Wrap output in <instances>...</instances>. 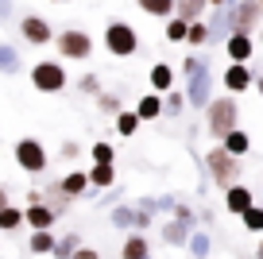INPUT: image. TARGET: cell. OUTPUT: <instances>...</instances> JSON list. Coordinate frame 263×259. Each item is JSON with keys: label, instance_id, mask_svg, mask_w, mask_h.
Segmentation results:
<instances>
[{"label": "cell", "instance_id": "9", "mask_svg": "<svg viewBox=\"0 0 263 259\" xmlns=\"http://www.w3.org/2000/svg\"><path fill=\"white\" fill-rule=\"evenodd\" d=\"M213 70H197L186 78V105L190 108H205L209 101H213Z\"/></svg>", "mask_w": 263, "mask_h": 259}, {"label": "cell", "instance_id": "48", "mask_svg": "<svg viewBox=\"0 0 263 259\" xmlns=\"http://www.w3.org/2000/svg\"><path fill=\"white\" fill-rule=\"evenodd\" d=\"M50 4H70V0H50Z\"/></svg>", "mask_w": 263, "mask_h": 259}, {"label": "cell", "instance_id": "24", "mask_svg": "<svg viewBox=\"0 0 263 259\" xmlns=\"http://www.w3.org/2000/svg\"><path fill=\"white\" fill-rule=\"evenodd\" d=\"M58 186H62L70 197H82V194H89V174H85V170H70Z\"/></svg>", "mask_w": 263, "mask_h": 259}, {"label": "cell", "instance_id": "11", "mask_svg": "<svg viewBox=\"0 0 263 259\" xmlns=\"http://www.w3.org/2000/svg\"><path fill=\"white\" fill-rule=\"evenodd\" d=\"M252 78H255V73H252V66H248V62H232L229 70L221 73V85L229 93H244V89H252Z\"/></svg>", "mask_w": 263, "mask_h": 259}, {"label": "cell", "instance_id": "10", "mask_svg": "<svg viewBox=\"0 0 263 259\" xmlns=\"http://www.w3.org/2000/svg\"><path fill=\"white\" fill-rule=\"evenodd\" d=\"M20 35H24L31 47H47V43H54V31H50V24L43 16H24V20H20Z\"/></svg>", "mask_w": 263, "mask_h": 259}, {"label": "cell", "instance_id": "13", "mask_svg": "<svg viewBox=\"0 0 263 259\" xmlns=\"http://www.w3.org/2000/svg\"><path fill=\"white\" fill-rule=\"evenodd\" d=\"M54 220H58V213L50 209L47 201H27L24 225H31V228H54Z\"/></svg>", "mask_w": 263, "mask_h": 259}, {"label": "cell", "instance_id": "20", "mask_svg": "<svg viewBox=\"0 0 263 259\" xmlns=\"http://www.w3.org/2000/svg\"><path fill=\"white\" fill-rule=\"evenodd\" d=\"M140 116H136V108H132V113H128V108H120V113H116L112 116V128H116V136H124V139H132V136H136V132H140Z\"/></svg>", "mask_w": 263, "mask_h": 259}, {"label": "cell", "instance_id": "12", "mask_svg": "<svg viewBox=\"0 0 263 259\" xmlns=\"http://www.w3.org/2000/svg\"><path fill=\"white\" fill-rule=\"evenodd\" d=\"M252 50H255L252 35H244V31H229V39H224V54H229L232 62H252Z\"/></svg>", "mask_w": 263, "mask_h": 259}, {"label": "cell", "instance_id": "43", "mask_svg": "<svg viewBox=\"0 0 263 259\" xmlns=\"http://www.w3.org/2000/svg\"><path fill=\"white\" fill-rule=\"evenodd\" d=\"M116 201H120V190H116V186H108L105 194H101V205H108V209H112Z\"/></svg>", "mask_w": 263, "mask_h": 259}, {"label": "cell", "instance_id": "7", "mask_svg": "<svg viewBox=\"0 0 263 259\" xmlns=\"http://www.w3.org/2000/svg\"><path fill=\"white\" fill-rule=\"evenodd\" d=\"M108 225L120 228V232H128V228L147 232V228L155 225V217H151V213H143V209H136V205H128V201H116L112 209H108Z\"/></svg>", "mask_w": 263, "mask_h": 259}, {"label": "cell", "instance_id": "46", "mask_svg": "<svg viewBox=\"0 0 263 259\" xmlns=\"http://www.w3.org/2000/svg\"><path fill=\"white\" fill-rule=\"evenodd\" d=\"M255 89H259V97H263V73H259V78H255Z\"/></svg>", "mask_w": 263, "mask_h": 259}, {"label": "cell", "instance_id": "5", "mask_svg": "<svg viewBox=\"0 0 263 259\" xmlns=\"http://www.w3.org/2000/svg\"><path fill=\"white\" fill-rule=\"evenodd\" d=\"M12 159H16V166L24 170V174H43V170L50 166L47 147H43L35 136H24V139H20V143L12 147Z\"/></svg>", "mask_w": 263, "mask_h": 259}, {"label": "cell", "instance_id": "25", "mask_svg": "<svg viewBox=\"0 0 263 259\" xmlns=\"http://www.w3.org/2000/svg\"><path fill=\"white\" fill-rule=\"evenodd\" d=\"M136 8L151 20H166V16H174V0H136Z\"/></svg>", "mask_w": 263, "mask_h": 259}, {"label": "cell", "instance_id": "2", "mask_svg": "<svg viewBox=\"0 0 263 259\" xmlns=\"http://www.w3.org/2000/svg\"><path fill=\"white\" fill-rule=\"evenodd\" d=\"M201 113H205V132L213 136V143L224 136V132H232V128H236V120H240L236 97H213Z\"/></svg>", "mask_w": 263, "mask_h": 259}, {"label": "cell", "instance_id": "17", "mask_svg": "<svg viewBox=\"0 0 263 259\" xmlns=\"http://www.w3.org/2000/svg\"><path fill=\"white\" fill-rule=\"evenodd\" d=\"M120 259H151V244H147V236L132 228V236L124 240V248H120Z\"/></svg>", "mask_w": 263, "mask_h": 259}, {"label": "cell", "instance_id": "36", "mask_svg": "<svg viewBox=\"0 0 263 259\" xmlns=\"http://www.w3.org/2000/svg\"><path fill=\"white\" fill-rule=\"evenodd\" d=\"M197 70H209V58L205 54H186V58H182V73H186V78H190V73H197Z\"/></svg>", "mask_w": 263, "mask_h": 259}, {"label": "cell", "instance_id": "31", "mask_svg": "<svg viewBox=\"0 0 263 259\" xmlns=\"http://www.w3.org/2000/svg\"><path fill=\"white\" fill-rule=\"evenodd\" d=\"M205 39H209L205 20H190V27H186V43H190V47H205Z\"/></svg>", "mask_w": 263, "mask_h": 259}, {"label": "cell", "instance_id": "44", "mask_svg": "<svg viewBox=\"0 0 263 259\" xmlns=\"http://www.w3.org/2000/svg\"><path fill=\"white\" fill-rule=\"evenodd\" d=\"M136 209H143V213H151V217H159V213H155V197H140V201H136Z\"/></svg>", "mask_w": 263, "mask_h": 259}, {"label": "cell", "instance_id": "39", "mask_svg": "<svg viewBox=\"0 0 263 259\" xmlns=\"http://www.w3.org/2000/svg\"><path fill=\"white\" fill-rule=\"evenodd\" d=\"M82 155V143L78 139H62V147H58V159H78Z\"/></svg>", "mask_w": 263, "mask_h": 259}, {"label": "cell", "instance_id": "37", "mask_svg": "<svg viewBox=\"0 0 263 259\" xmlns=\"http://www.w3.org/2000/svg\"><path fill=\"white\" fill-rule=\"evenodd\" d=\"M78 89H82L85 97H97V93H101V81H97V73H82V78H78Z\"/></svg>", "mask_w": 263, "mask_h": 259}, {"label": "cell", "instance_id": "33", "mask_svg": "<svg viewBox=\"0 0 263 259\" xmlns=\"http://www.w3.org/2000/svg\"><path fill=\"white\" fill-rule=\"evenodd\" d=\"M186 20H178V16H166V43H186Z\"/></svg>", "mask_w": 263, "mask_h": 259}, {"label": "cell", "instance_id": "6", "mask_svg": "<svg viewBox=\"0 0 263 259\" xmlns=\"http://www.w3.org/2000/svg\"><path fill=\"white\" fill-rule=\"evenodd\" d=\"M259 24H263V4L259 0H236V4H229V27L232 31L255 35Z\"/></svg>", "mask_w": 263, "mask_h": 259}, {"label": "cell", "instance_id": "18", "mask_svg": "<svg viewBox=\"0 0 263 259\" xmlns=\"http://www.w3.org/2000/svg\"><path fill=\"white\" fill-rule=\"evenodd\" d=\"M85 174H89V186H93V190H108V186H116V166H112V162H93Z\"/></svg>", "mask_w": 263, "mask_h": 259}, {"label": "cell", "instance_id": "27", "mask_svg": "<svg viewBox=\"0 0 263 259\" xmlns=\"http://www.w3.org/2000/svg\"><path fill=\"white\" fill-rule=\"evenodd\" d=\"M78 244H82V236H78V232L54 236V248H50V255H54V259H70V255L78 251Z\"/></svg>", "mask_w": 263, "mask_h": 259}, {"label": "cell", "instance_id": "1", "mask_svg": "<svg viewBox=\"0 0 263 259\" xmlns=\"http://www.w3.org/2000/svg\"><path fill=\"white\" fill-rule=\"evenodd\" d=\"M201 166H205V178L213 182V186L229 190L232 182H240V170H244V162H240L232 151H224L221 143H213L205 155H201Z\"/></svg>", "mask_w": 263, "mask_h": 259}, {"label": "cell", "instance_id": "41", "mask_svg": "<svg viewBox=\"0 0 263 259\" xmlns=\"http://www.w3.org/2000/svg\"><path fill=\"white\" fill-rule=\"evenodd\" d=\"M12 16H16V0H0V27L8 24Z\"/></svg>", "mask_w": 263, "mask_h": 259}, {"label": "cell", "instance_id": "50", "mask_svg": "<svg viewBox=\"0 0 263 259\" xmlns=\"http://www.w3.org/2000/svg\"><path fill=\"white\" fill-rule=\"evenodd\" d=\"M259 4H263V0H259Z\"/></svg>", "mask_w": 263, "mask_h": 259}, {"label": "cell", "instance_id": "34", "mask_svg": "<svg viewBox=\"0 0 263 259\" xmlns=\"http://www.w3.org/2000/svg\"><path fill=\"white\" fill-rule=\"evenodd\" d=\"M124 108V101L116 97V93H97V113H105V116H116Z\"/></svg>", "mask_w": 263, "mask_h": 259}, {"label": "cell", "instance_id": "22", "mask_svg": "<svg viewBox=\"0 0 263 259\" xmlns=\"http://www.w3.org/2000/svg\"><path fill=\"white\" fill-rule=\"evenodd\" d=\"M50 248H54V232H50V228H31L27 251H31V255H50Z\"/></svg>", "mask_w": 263, "mask_h": 259}, {"label": "cell", "instance_id": "35", "mask_svg": "<svg viewBox=\"0 0 263 259\" xmlns=\"http://www.w3.org/2000/svg\"><path fill=\"white\" fill-rule=\"evenodd\" d=\"M89 159H93V162H112L116 151H112V143H108V139H97V143L89 147Z\"/></svg>", "mask_w": 263, "mask_h": 259}, {"label": "cell", "instance_id": "23", "mask_svg": "<svg viewBox=\"0 0 263 259\" xmlns=\"http://www.w3.org/2000/svg\"><path fill=\"white\" fill-rule=\"evenodd\" d=\"M205 8H209V0H174V16L178 20H201L205 16Z\"/></svg>", "mask_w": 263, "mask_h": 259}, {"label": "cell", "instance_id": "15", "mask_svg": "<svg viewBox=\"0 0 263 259\" xmlns=\"http://www.w3.org/2000/svg\"><path fill=\"white\" fill-rule=\"evenodd\" d=\"M252 205V190L248 186H240V182H232L229 190H224V209L232 213V217H240V213Z\"/></svg>", "mask_w": 263, "mask_h": 259}, {"label": "cell", "instance_id": "19", "mask_svg": "<svg viewBox=\"0 0 263 259\" xmlns=\"http://www.w3.org/2000/svg\"><path fill=\"white\" fill-rule=\"evenodd\" d=\"M0 73H4V78L24 73V58H20V50L12 47V43H0Z\"/></svg>", "mask_w": 263, "mask_h": 259}, {"label": "cell", "instance_id": "30", "mask_svg": "<svg viewBox=\"0 0 263 259\" xmlns=\"http://www.w3.org/2000/svg\"><path fill=\"white\" fill-rule=\"evenodd\" d=\"M182 113H186V93L166 89L163 93V116H182Z\"/></svg>", "mask_w": 263, "mask_h": 259}, {"label": "cell", "instance_id": "4", "mask_svg": "<svg viewBox=\"0 0 263 259\" xmlns=\"http://www.w3.org/2000/svg\"><path fill=\"white\" fill-rule=\"evenodd\" d=\"M54 47L66 62H89L93 58V35L82 27H66L62 35H54Z\"/></svg>", "mask_w": 263, "mask_h": 259}, {"label": "cell", "instance_id": "51", "mask_svg": "<svg viewBox=\"0 0 263 259\" xmlns=\"http://www.w3.org/2000/svg\"><path fill=\"white\" fill-rule=\"evenodd\" d=\"M205 259H209V255H205Z\"/></svg>", "mask_w": 263, "mask_h": 259}, {"label": "cell", "instance_id": "40", "mask_svg": "<svg viewBox=\"0 0 263 259\" xmlns=\"http://www.w3.org/2000/svg\"><path fill=\"white\" fill-rule=\"evenodd\" d=\"M174 205H178V197H174V194H159L155 197V213H174Z\"/></svg>", "mask_w": 263, "mask_h": 259}, {"label": "cell", "instance_id": "38", "mask_svg": "<svg viewBox=\"0 0 263 259\" xmlns=\"http://www.w3.org/2000/svg\"><path fill=\"white\" fill-rule=\"evenodd\" d=\"M174 217H178V220H182V225H190V228H197V213H194V209H190V205H182V201H178V205H174Z\"/></svg>", "mask_w": 263, "mask_h": 259}, {"label": "cell", "instance_id": "29", "mask_svg": "<svg viewBox=\"0 0 263 259\" xmlns=\"http://www.w3.org/2000/svg\"><path fill=\"white\" fill-rule=\"evenodd\" d=\"M24 225V209H16V205H0V232H16V228Z\"/></svg>", "mask_w": 263, "mask_h": 259}, {"label": "cell", "instance_id": "28", "mask_svg": "<svg viewBox=\"0 0 263 259\" xmlns=\"http://www.w3.org/2000/svg\"><path fill=\"white\" fill-rule=\"evenodd\" d=\"M186 251H190L194 259H205L209 251H213V240H209V232H197V228H194V232H190V240H186Z\"/></svg>", "mask_w": 263, "mask_h": 259}, {"label": "cell", "instance_id": "32", "mask_svg": "<svg viewBox=\"0 0 263 259\" xmlns=\"http://www.w3.org/2000/svg\"><path fill=\"white\" fill-rule=\"evenodd\" d=\"M240 225H244L248 232H263V209L259 205H248V209L240 213Z\"/></svg>", "mask_w": 263, "mask_h": 259}, {"label": "cell", "instance_id": "21", "mask_svg": "<svg viewBox=\"0 0 263 259\" xmlns=\"http://www.w3.org/2000/svg\"><path fill=\"white\" fill-rule=\"evenodd\" d=\"M147 78H151V89H155V93H166V89H174V70H171L166 62H155V66H151V73H147Z\"/></svg>", "mask_w": 263, "mask_h": 259}, {"label": "cell", "instance_id": "42", "mask_svg": "<svg viewBox=\"0 0 263 259\" xmlns=\"http://www.w3.org/2000/svg\"><path fill=\"white\" fill-rule=\"evenodd\" d=\"M70 259H101V251H97V248H85V244H78V251H74Z\"/></svg>", "mask_w": 263, "mask_h": 259}, {"label": "cell", "instance_id": "47", "mask_svg": "<svg viewBox=\"0 0 263 259\" xmlns=\"http://www.w3.org/2000/svg\"><path fill=\"white\" fill-rule=\"evenodd\" d=\"M255 259H263V244H259V248H255Z\"/></svg>", "mask_w": 263, "mask_h": 259}, {"label": "cell", "instance_id": "26", "mask_svg": "<svg viewBox=\"0 0 263 259\" xmlns=\"http://www.w3.org/2000/svg\"><path fill=\"white\" fill-rule=\"evenodd\" d=\"M136 116H140V120H159V116H163V97H159V93H147V97H140V105H136Z\"/></svg>", "mask_w": 263, "mask_h": 259}, {"label": "cell", "instance_id": "49", "mask_svg": "<svg viewBox=\"0 0 263 259\" xmlns=\"http://www.w3.org/2000/svg\"><path fill=\"white\" fill-rule=\"evenodd\" d=\"M229 4H236V0H229Z\"/></svg>", "mask_w": 263, "mask_h": 259}, {"label": "cell", "instance_id": "16", "mask_svg": "<svg viewBox=\"0 0 263 259\" xmlns=\"http://www.w3.org/2000/svg\"><path fill=\"white\" fill-rule=\"evenodd\" d=\"M190 232H194V228H190V225H182L178 217H174V220H163V228H159V236H163V244H171V248H186Z\"/></svg>", "mask_w": 263, "mask_h": 259}, {"label": "cell", "instance_id": "3", "mask_svg": "<svg viewBox=\"0 0 263 259\" xmlns=\"http://www.w3.org/2000/svg\"><path fill=\"white\" fill-rule=\"evenodd\" d=\"M105 50L112 58H132L140 50V31H136L128 20H112V24L105 27Z\"/></svg>", "mask_w": 263, "mask_h": 259}, {"label": "cell", "instance_id": "8", "mask_svg": "<svg viewBox=\"0 0 263 259\" xmlns=\"http://www.w3.org/2000/svg\"><path fill=\"white\" fill-rule=\"evenodd\" d=\"M31 85L39 93H62L66 89V66L62 62H50V58L35 62L31 66Z\"/></svg>", "mask_w": 263, "mask_h": 259}, {"label": "cell", "instance_id": "45", "mask_svg": "<svg viewBox=\"0 0 263 259\" xmlns=\"http://www.w3.org/2000/svg\"><path fill=\"white\" fill-rule=\"evenodd\" d=\"M0 205H8V186H0Z\"/></svg>", "mask_w": 263, "mask_h": 259}, {"label": "cell", "instance_id": "14", "mask_svg": "<svg viewBox=\"0 0 263 259\" xmlns=\"http://www.w3.org/2000/svg\"><path fill=\"white\" fill-rule=\"evenodd\" d=\"M217 143H221L224 151H232V155H236V159H244V155L252 151V136H248L244 128H232V132H224V136L217 139Z\"/></svg>", "mask_w": 263, "mask_h": 259}]
</instances>
